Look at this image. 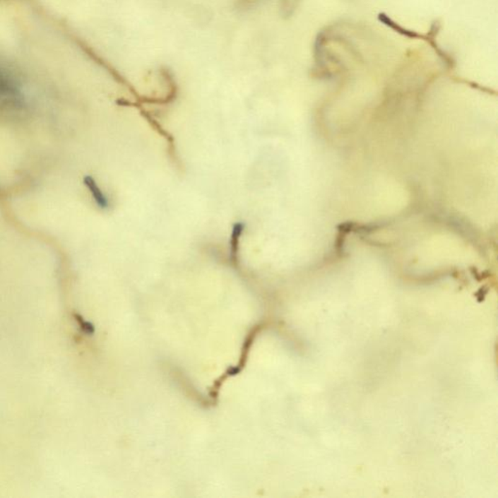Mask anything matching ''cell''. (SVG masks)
Masks as SVG:
<instances>
[{
  "mask_svg": "<svg viewBox=\"0 0 498 498\" xmlns=\"http://www.w3.org/2000/svg\"><path fill=\"white\" fill-rule=\"evenodd\" d=\"M378 18L379 20L383 23L384 25L394 30V32L399 33L400 35L405 36V37L407 38H411V40L425 41V42L428 44L431 49L434 51L438 58L445 64V66H447L448 69L455 68V59L453 58V56L444 50L437 42V35H439L441 28H442L441 23L438 22V20H435V22L431 25L429 32L422 35V33L415 32V30H409V28H404L403 25H399L398 23L392 20L391 17L384 14V13H381Z\"/></svg>",
  "mask_w": 498,
  "mask_h": 498,
  "instance_id": "obj_1",
  "label": "cell"
},
{
  "mask_svg": "<svg viewBox=\"0 0 498 498\" xmlns=\"http://www.w3.org/2000/svg\"><path fill=\"white\" fill-rule=\"evenodd\" d=\"M20 95V82L14 71L0 61V99H17Z\"/></svg>",
  "mask_w": 498,
  "mask_h": 498,
  "instance_id": "obj_2",
  "label": "cell"
},
{
  "mask_svg": "<svg viewBox=\"0 0 498 498\" xmlns=\"http://www.w3.org/2000/svg\"><path fill=\"white\" fill-rule=\"evenodd\" d=\"M84 185L86 186L89 192L91 193L93 200L95 201V205L99 206L102 210H107L109 208V201L105 193L100 189L97 182L91 175H86L83 178Z\"/></svg>",
  "mask_w": 498,
  "mask_h": 498,
  "instance_id": "obj_3",
  "label": "cell"
},
{
  "mask_svg": "<svg viewBox=\"0 0 498 498\" xmlns=\"http://www.w3.org/2000/svg\"><path fill=\"white\" fill-rule=\"evenodd\" d=\"M245 224L244 222H237L232 228L231 239H230L229 258L232 263L237 264L239 260V247L241 237L244 233Z\"/></svg>",
  "mask_w": 498,
  "mask_h": 498,
  "instance_id": "obj_4",
  "label": "cell"
}]
</instances>
